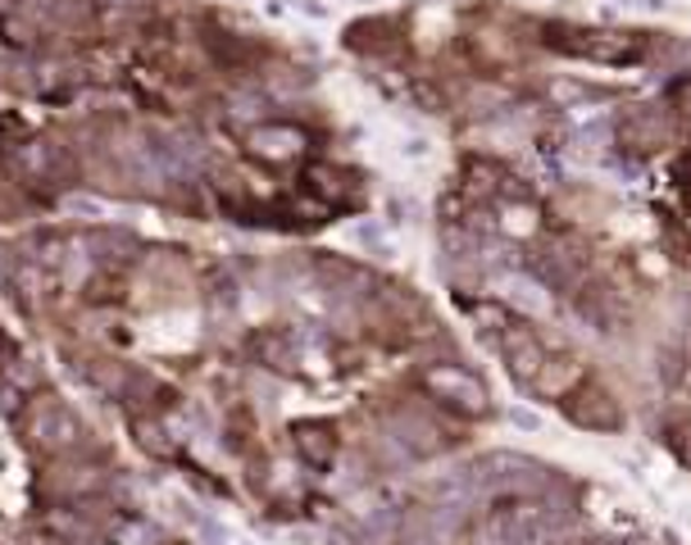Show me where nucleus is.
<instances>
[{
    "label": "nucleus",
    "mask_w": 691,
    "mask_h": 545,
    "mask_svg": "<svg viewBox=\"0 0 691 545\" xmlns=\"http://www.w3.org/2000/svg\"><path fill=\"white\" fill-rule=\"evenodd\" d=\"M547 46L573 60H597V64H632L641 60L637 41L628 32H591V28H547Z\"/></svg>",
    "instance_id": "f257e3e1"
},
{
    "label": "nucleus",
    "mask_w": 691,
    "mask_h": 545,
    "mask_svg": "<svg viewBox=\"0 0 691 545\" xmlns=\"http://www.w3.org/2000/svg\"><path fill=\"white\" fill-rule=\"evenodd\" d=\"M560 414L573 423V427H587V432H619L623 427V410L614 401V391H605L601 382L582 377L564 401H560Z\"/></svg>",
    "instance_id": "f03ea898"
},
{
    "label": "nucleus",
    "mask_w": 691,
    "mask_h": 545,
    "mask_svg": "<svg viewBox=\"0 0 691 545\" xmlns=\"http://www.w3.org/2000/svg\"><path fill=\"white\" fill-rule=\"evenodd\" d=\"M28 432H32V441L41 445V451H69V445H78V436H82L78 418L60 401H37L32 418H28Z\"/></svg>",
    "instance_id": "7ed1b4c3"
},
{
    "label": "nucleus",
    "mask_w": 691,
    "mask_h": 545,
    "mask_svg": "<svg viewBox=\"0 0 691 545\" xmlns=\"http://www.w3.org/2000/svg\"><path fill=\"white\" fill-rule=\"evenodd\" d=\"M423 382H428V391L437 395V401H447V405H455V410H464L473 418L487 414V391H482L478 377H469L460 369H432Z\"/></svg>",
    "instance_id": "20e7f679"
},
{
    "label": "nucleus",
    "mask_w": 691,
    "mask_h": 545,
    "mask_svg": "<svg viewBox=\"0 0 691 545\" xmlns=\"http://www.w3.org/2000/svg\"><path fill=\"white\" fill-rule=\"evenodd\" d=\"M501 351H505V364L519 382H537L541 364H547V351L532 341V332H505L501 336Z\"/></svg>",
    "instance_id": "39448f33"
},
{
    "label": "nucleus",
    "mask_w": 691,
    "mask_h": 545,
    "mask_svg": "<svg viewBox=\"0 0 691 545\" xmlns=\"http://www.w3.org/2000/svg\"><path fill=\"white\" fill-rule=\"evenodd\" d=\"M291 436H296V451H301V460H310L314 468H328L337 460V436H332L328 423H296Z\"/></svg>",
    "instance_id": "423d86ee"
},
{
    "label": "nucleus",
    "mask_w": 691,
    "mask_h": 545,
    "mask_svg": "<svg viewBox=\"0 0 691 545\" xmlns=\"http://www.w3.org/2000/svg\"><path fill=\"white\" fill-rule=\"evenodd\" d=\"M578 382H582V373H578V364H573V360H564V355H555V360H551V355H547V364H541V373H537V382H532V386H537L541 395H555V401H564V395H569Z\"/></svg>",
    "instance_id": "0eeeda50"
},
{
    "label": "nucleus",
    "mask_w": 691,
    "mask_h": 545,
    "mask_svg": "<svg viewBox=\"0 0 691 545\" xmlns=\"http://www.w3.org/2000/svg\"><path fill=\"white\" fill-rule=\"evenodd\" d=\"M251 151L264 155V160H291L296 151H301V132H291V128H260L251 137Z\"/></svg>",
    "instance_id": "6e6552de"
},
{
    "label": "nucleus",
    "mask_w": 691,
    "mask_h": 545,
    "mask_svg": "<svg viewBox=\"0 0 691 545\" xmlns=\"http://www.w3.org/2000/svg\"><path fill=\"white\" fill-rule=\"evenodd\" d=\"M647 132H655L651 141H655V145H664V119L647 114ZM623 141H628V145H632V141H641V119H637V114H632V119L623 123Z\"/></svg>",
    "instance_id": "1a4fd4ad"
},
{
    "label": "nucleus",
    "mask_w": 691,
    "mask_h": 545,
    "mask_svg": "<svg viewBox=\"0 0 691 545\" xmlns=\"http://www.w3.org/2000/svg\"><path fill=\"white\" fill-rule=\"evenodd\" d=\"M591 545H601V541H591Z\"/></svg>",
    "instance_id": "9d476101"
}]
</instances>
